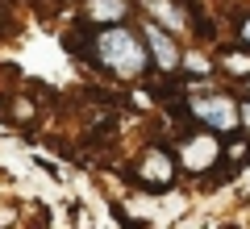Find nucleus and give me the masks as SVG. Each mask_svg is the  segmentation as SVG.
Here are the masks:
<instances>
[{
	"label": "nucleus",
	"mask_w": 250,
	"mask_h": 229,
	"mask_svg": "<svg viewBox=\"0 0 250 229\" xmlns=\"http://www.w3.org/2000/svg\"><path fill=\"white\" fill-rule=\"evenodd\" d=\"M96 62L104 71H113V75H121V80H138L146 71V50L142 42H138L134 29H125V25H108L96 34Z\"/></svg>",
	"instance_id": "f257e3e1"
},
{
	"label": "nucleus",
	"mask_w": 250,
	"mask_h": 229,
	"mask_svg": "<svg viewBox=\"0 0 250 229\" xmlns=\"http://www.w3.org/2000/svg\"><path fill=\"white\" fill-rule=\"evenodd\" d=\"M188 113L196 117L200 125H208V129H238L242 117H238V104H233L229 96H221V92H205V96H192L188 100Z\"/></svg>",
	"instance_id": "f03ea898"
},
{
	"label": "nucleus",
	"mask_w": 250,
	"mask_h": 229,
	"mask_svg": "<svg viewBox=\"0 0 250 229\" xmlns=\"http://www.w3.org/2000/svg\"><path fill=\"white\" fill-rule=\"evenodd\" d=\"M138 179H142L146 187H171V179H175V159L171 154H163V150H150L142 159V171H138Z\"/></svg>",
	"instance_id": "7ed1b4c3"
},
{
	"label": "nucleus",
	"mask_w": 250,
	"mask_h": 229,
	"mask_svg": "<svg viewBox=\"0 0 250 229\" xmlns=\"http://www.w3.org/2000/svg\"><path fill=\"white\" fill-rule=\"evenodd\" d=\"M146 42H150V54L159 59L163 71H175V67H179V50H175V42H171V38L163 34L159 25H146Z\"/></svg>",
	"instance_id": "20e7f679"
},
{
	"label": "nucleus",
	"mask_w": 250,
	"mask_h": 229,
	"mask_svg": "<svg viewBox=\"0 0 250 229\" xmlns=\"http://www.w3.org/2000/svg\"><path fill=\"white\" fill-rule=\"evenodd\" d=\"M179 159H184L188 167H196V171H205L208 163L217 159V146H213V138H188L184 146H179Z\"/></svg>",
	"instance_id": "39448f33"
},
{
	"label": "nucleus",
	"mask_w": 250,
	"mask_h": 229,
	"mask_svg": "<svg viewBox=\"0 0 250 229\" xmlns=\"http://www.w3.org/2000/svg\"><path fill=\"white\" fill-rule=\"evenodd\" d=\"M88 17L104 21V25H117L125 17V0H88Z\"/></svg>",
	"instance_id": "423d86ee"
},
{
	"label": "nucleus",
	"mask_w": 250,
	"mask_h": 229,
	"mask_svg": "<svg viewBox=\"0 0 250 229\" xmlns=\"http://www.w3.org/2000/svg\"><path fill=\"white\" fill-rule=\"evenodd\" d=\"M142 9L150 13L154 21H163V25H171V29L179 25V9L171 4V0H142Z\"/></svg>",
	"instance_id": "0eeeda50"
},
{
	"label": "nucleus",
	"mask_w": 250,
	"mask_h": 229,
	"mask_svg": "<svg viewBox=\"0 0 250 229\" xmlns=\"http://www.w3.org/2000/svg\"><path fill=\"white\" fill-rule=\"evenodd\" d=\"M246 154H250V146H246V142H233V146H229V159H233V163H242Z\"/></svg>",
	"instance_id": "6e6552de"
},
{
	"label": "nucleus",
	"mask_w": 250,
	"mask_h": 229,
	"mask_svg": "<svg viewBox=\"0 0 250 229\" xmlns=\"http://www.w3.org/2000/svg\"><path fill=\"white\" fill-rule=\"evenodd\" d=\"M242 46H246V50H250V17L242 21Z\"/></svg>",
	"instance_id": "1a4fd4ad"
},
{
	"label": "nucleus",
	"mask_w": 250,
	"mask_h": 229,
	"mask_svg": "<svg viewBox=\"0 0 250 229\" xmlns=\"http://www.w3.org/2000/svg\"><path fill=\"white\" fill-rule=\"evenodd\" d=\"M238 117H242V121H246V125H250V100H246V104H242V108H238Z\"/></svg>",
	"instance_id": "9d476101"
}]
</instances>
